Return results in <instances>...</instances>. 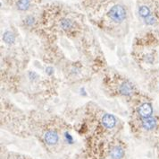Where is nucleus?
I'll use <instances>...</instances> for the list:
<instances>
[{"label":"nucleus","instance_id":"f03ea898","mask_svg":"<svg viewBox=\"0 0 159 159\" xmlns=\"http://www.w3.org/2000/svg\"><path fill=\"white\" fill-rule=\"evenodd\" d=\"M132 119H143L153 115L154 108L151 99L147 95L138 94L132 99Z\"/></svg>","mask_w":159,"mask_h":159},{"label":"nucleus","instance_id":"0eeeda50","mask_svg":"<svg viewBox=\"0 0 159 159\" xmlns=\"http://www.w3.org/2000/svg\"><path fill=\"white\" fill-rule=\"evenodd\" d=\"M147 86L150 91L159 94V69L151 72L150 77L148 79Z\"/></svg>","mask_w":159,"mask_h":159},{"label":"nucleus","instance_id":"9d476101","mask_svg":"<svg viewBox=\"0 0 159 159\" xmlns=\"http://www.w3.org/2000/svg\"><path fill=\"white\" fill-rule=\"evenodd\" d=\"M3 40L8 44H12L14 42V36L13 35L12 33L10 32H6L4 35H3Z\"/></svg>","mask_w":159,"mask_h":159},{"label":"nucleus","instance_id":"7ed1b4c3","mask_svg":"<svg viewBox=\"0 0 159 159\" xmlns=\"http://www.w3.org/2000/svg\"><path fill=\"white\" fill-rule=\"evenodd\" d=\"M107 17L110 20L111 24L114 25L112 37L118 39L124 37L125 33L120 29V26L125 23L127 19V11L125 7L122 5H114L108 11Z\"/></svg>","mask_w":159,"mask_h":159},{"label":"nucleus","instance_id":"6e6552de","mask_svg":"<svg viewBox=\"0 0 159 159\" xmlns=\"http://www.w3.org/2000/svg\"><path fill=\"white\" fill-rule=\"evenodd\" d=\"M124 148L120 144H116L112 147L110 150V156L112 159H123L124 157Z\"/></svg>","mask_w":159,"mask_h":159},{"label":"nucleus","instance_id":"39448f33","mask_svg":"<svg viewBox=\"0 0 159 159\" xmlns=\"http://www.w3.org/2000/svg\"><path fill=\"white\" fill-rule=\"evenodd\" d=\"M43 142L47 147H55L59 143L60 140V136L57 131V130L54 128H47L43 131L42 134Z\"/></svg>","mask_w":159,"mask_h":159},{"label":"nucleus","instance_id":"f257e3e1","mask_svg":"<svg viewBox=\"0 0 159 159\" xmlns=\"http://www.w3.org/2000/svg\"><path fill=\"white\" fill-rule=\"evenodd\" d=\"M105 91L110 97L134 99L140 92L128 78L118 73H109L103 78Z\"/></svg>","mask_w":159,"mask_h":159},{"label":"nucleus","instance_id":"9b49d317","mask_svg":"<svg viewBox=\"0 0 159 159\" xmlns=\"http://www.w3.org/2000/svg\"><path fill=\"white\" fill-rule=\"evenodd\" d=\"M14 159H26V157L23 156H16Z\"/></svg>","mask_w":159,"mask_h":159},{"label":"nucleus","instance_id":"1a4fd4ad","mask_svg":"<svg viewBox=\"0 0 159 159\" xmlns=\"http://www.w3.org/2000/svg\"><path fill=\"white\" fill-rule=\"evenodd\" d=\"M31 6L29 0H17L16 2V7L20 11H27Z\"/></svg>","mask_w":159,"mask_h":159},{"label":"nucleus","instance_id":"f8f14e48","mask_svg":"<svg viewBox=\"0 0 159 159\" xmlns=\"http://www.w3.org/2000/svg\"><path fill=\"white\" fill-rule=\"evenodd\" d=\"M29 1H31V0H29Z\"/></svg>","mask_w":159,"mask_h":159},{"label":"nucleus","instance_id":"20e7f679","mask_svg":"<svg viewBox=\"0 0 159 159\" xmlns=\"http://www.w3.org/2000/svg\"><path fill=\"white\" fill-rule=\"evenodd\" d=\"M132 127L142 132H154L159 128V117L150 116L143 119H132Z\"/></svg>","mask_w":159,"mask_h":159},{"label":"nucleus","instance_id":"423d86ee","mask_svg":"<svg viewBox=\"0 0 159 159\" xmlns=\"http://www.w3.org/2000/svg\"><path fill=\"white\" fill-rule=\"evenodd\" d=\"M100 122L103 128H105L106 130H113V128L116 126L117 121L116 118L107 112H103L101 119H100Z\"/></svg>","mask_w":159,"mask_h":159}]
</instances>
